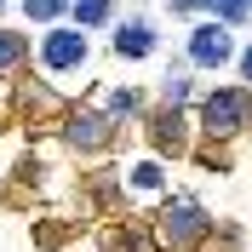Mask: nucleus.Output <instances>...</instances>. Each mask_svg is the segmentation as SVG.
Instances as JSON below:
<instances>
[{
    "instance_id": "0eeeda50",
    "label": "nucleus",
    "mask_w": 252,
    "mask_h": 252,
    "mask_svg": "<svg viewBox=\"0 0 252 252\" xmlns=\"http://www.w3.org/2000/svg\"><path fill=\"white\" fill-rule=\"evenodd\" d=\"M75 29H109L115 23V0H69Z\"/></svg>"
},
{
    "instance_id": "423d86ee",
    "label": "nucleus",
    "mask_w": 252,
    "mask_h": 252,
    "mask_svg": "<svg viewBox=\"0 0 252 252\" xmlns=\"http://www.w3.org/2000/svg\"><path fill=\"white\" fill-rule=\"evenodd\" d=\"M115 52H121V58H149V52H155V23H149V17L115 23Z\"/></svg>"
},
{
    "instance_id": "dca6fc26",
    "label": "nucleus",
    "mask_w": 252,
    "mask_h": 252,
    "mask_svg": "<svg viewBox=\"0 0 252 252\" xmlns=\"http://www.w3.org/2000/svg\"><path fill=\"white\" fill-rule=\"evenodd\" d=\"M172 12H206V0H166Z\"/></svg>"
},
{
    "instance_id": "39448f33",
    "label": "nucleus",
    "mask_w": 252,
    "mask_h": 252,
    "mask_svg": "<svg viewBox=\"0 0 252 252\" xmlns=\"http://www.w3.org/2000/svg\"><path fill=\"white\" fill-rule=\"evenodd\" d=\"M63 138L75 143V149H103L109 143V115L103 109H75L69 126H63Z\"/></svg>"
},
{
    "instance_id": "9d476101",
    "label": "nucleus",
    "mask_w": 252,
    "mask_h": 252,
    "mask_svg": "<svg viewBox=\"0 0 252 252\" xmlns=\"http://www.w3.org/2000/svg\"><path fill=\"white\" fill-rule=\"evenodd\" d=\"M149 132H155V143L160 149H184V115H155V121H149Z\"/></svg>"
},
{
    "instance_id": "9b49d317",
    "label": "nucleus",
    "mask_w": 252,
    "mask_h": 252,
    "mask_svg": "<svg viewBox=\"0 0 252 252\" xmlns=\"http://www.w3.org/2000/svg\"><path fill=\"white\" fill-rule=\"evenodd\" d=\"M138 109H143V92H132V86L109 92V103H103V115H109V121H132Z\"/></svg>"
},
{
    "instance_id": "20e7f679",
    "label": "nucleus",
    "mask_w": 252,
    "mask_h": 252,
    "mask_svg": "<svg viewBox=\"0 0 252 252\" xmlns=\"http://www.w3.org/2000/svg\"><path fill=\"white\" fill-rule=\"evenodd\" d=\"M235 58V40L223 23H201V29L189 34V69H218V63Z\"/></svg>"
},
{
    "instance_id": "6e6552de",
    "label": "nucleus",
    "mask_w": 252,
    "mask_h": 252,
    "mask_svg": "<svg viewBox=\"0 0 252 252\" xmlns=\"http://www.w3.org/2000/svg\"><path fill=\"white\" fill-rule=\"evenodd\" d=\"M126 184L138 189V195H155V189H166V166H160V160H138V166L126 172Z\"/></svg>"
},
{
    "instance_id": "f03ea898",
    "label": "nucleus",
    "mask_w": 252,
    "mask_h": 252,
    "mask_svg": "<svg viewBox=\"0 0 252 252\" xmlns=\"http://www.w3.org/2000/svg\"><path fill=\"white\" fill-rule=\"evenodd\" d=\"M40 69L46 75H86V63H92V46H86V29H69V23H52L40 34V46H34Z\"/></svg>"
},
{
    "instance_id": "4468645a",
    "label": "nucleus",
    "mask_w": 252,
    "mask_h": 252,
    "mask_svg": "<svg viewBox=\"0 0 252 252\" xmlns=\"http://www.w3.org/2000/svg\"><path fill=\"white\" fill-rule=\"evenodd\" d=\"M184 97H189V80L172 75V80H166V103H184Z\"/></svg>"
},
{
    "instance_id": "f257e3e1",
    "label": "nucleus",
    "mask_w": 252,
    "mask_h": 252,
    "mask_svg": "<svg viewBox=\"0 0 252 252\" xmlns=\"http://www.w3.org/2000/svg\"><path fill=\"white\" fill-rule=\"evenodd\" d=\"M155 235H160V247H166V252H195L206 235H212V212H206L195 195H178V201L160 206Z\"/></svg>"
},
{
    "instance_id": "2eb2a0df",
    "label": "nucleus",
    "mask_w": 252,
    "mask_h": 252,
    "mask_svg": "<svg viewBox=\"0 0 252 252\" xmlns=\"http://www.w3.org/2000/svg\"><path fill=\"white\" fill-rule=\"evenodd\" d=\"M235 58H241V80H252V40H247V46L235 52Z\"/></svg>"
},
{
    "instance_id": "7ed1b4c3",
    "label": "nucleus",
    "mask_w": 252,
    "mask_h": 252,
    "mask_svg": "<svg viewBox=\"0 0 252 252\" xmlns=\"http://www.w3.org/2000/svg\"><path fill=\"white\" fill-rule=\"evenodd\" d=\"M252 121V97L247 86H218V92H206L201 97V126H206V138H235L241 126Z\"/></svg>"
},
{
    "instance_id": "ddd939ff",
    "label": "nucleus",
    "mask_w": 252,
    "mask_h": 252,
    "mask_svg": "<svg viewBox=\"0 0 252 252\" xmlns=\"http://www.w3.org/2000/svg\"><path fill=\"white\" fill-rule=\"evenodd\" d=\"M206 6H218V17H223V23H241V17L252 12V0H206Z\"/></svg>"
},
{
    "instance_id": "1a4fd4ad",
    "label": "nucleus",
    "mask_w": 252,
    "mask_h": 252,
    "mask_svg": "<svg viewBox=\"0 0 252 252\" xmlns=\"http://www.w3.org/2000/svg\"><path fill=\"white\" fill-rule=\"evenodd\" d=\"M23 58H29V40H23L17 29H0V75L23 69Z\"/></svg>"
},
{
    "instance_id": "f3484780",
    "label": "nucleus",
    "mask_w": 252,
    "mask_h": 252,
    "mask_svg": "<svg viewBox=\"0 0 252 252\" xmlns=\"http://www.w3.org/2000/svg\"><path fill=\"white\" fill-rule=\"evenodd\" d=\"M0 6H6V0H0Z\"/></svg>"
},
{
    "instance_id": "f8f14e48",
    "label": "nucleus",
    "mask_w": 252,
    "mask_h": 252,
    "mask_svg": "<svg viewBox=\"0 0 252 252\" xmlns=\"http://www.w3.org/2000/svg\"><path fill=\"white\" fill-rule=\"evenodd\" d=\"M23 6V17H34V23H58V17H69V0H17Z\"/></svg>"
}]
</instances>
